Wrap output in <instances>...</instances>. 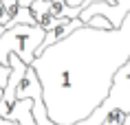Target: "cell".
<instances>
[{"label":"cell","mask_w":130,"mask_h":125,"mask_svg":"<svg viewBox=\"0 0 130 125\" xmlns=\"http://www.w3.org/2000/svg\"><path fill=\"white\" fill-rule=\"evenodd\" d=\"M130 59V13L121 27L82 24L33 59L51 121L75 125L108 97L112 77Z\"/></svg>","instance_id":"6da1fadb"},{"label":"cell","mask_w":130,"mask_h":125,"mask_svg":"<svg viewBox=\"0 0 130 125\" xmlns=\"http://www.w3.org/2000/svg\"><path fill=\"white\" fill-rule=\"evenodd\" d=\"M110 112H123V114H130V59L115 72L108 97L104 99V101L97 105L86 118H82V121L102 125L104 118L108 116Z\"/></svg>","instance_id":"7a4b0ae2"},{"label":"cell","mask_w":130,"mask_h":125,"mask_svg":"<svg viewBox=\"0 0 130 125\" xmlns=\"http://www.w3.org/2000/svg\"><path fill=\"white\" fill-rule=\"evenodd\" d=\"M15 24H38V20H35L31 7H20V5H18L15 13L11 15V20H9V29L15 27ZM9 29H7V31H9Z\"/></svg>","instance_id":"3957f363"},{"label":"cell","mask_w":130,"mask_h":125,"mask_svg":"<svg viewBox=\"0 0 130 125\" xmlns=\"http://www.w3.org/2000/svg\"><path fill=\"white\" fill-rule=\"evenodd\" d=\"M31 11H33L38 24H46L53 18V13H51V2H46V0H33L31 2Z\"/></svg>","instance_id":"277c9868"},{"label":"cell","mask_w":130,"mask_h":125,"mask_svg":"<svg viewBox=\"0 0 130 125\" xmlns=\"http://www.w3.org/2000/svg\"><path fill=\"white\" fill-rule=\"evenodd\" d=\"M86 24H88V27H95V29H112L110 20H108V18H104V15H93Z\"/></svg>","instance_id":"5b68a950"},{"label":"cell","mask_w":130,"mask_h":125,"mask_svg":"<svg viewBox=\"0 0 130 125\" xmlns=\"http://www.w3.org/2000/svg\"><path fill=\"white\" fill-rule=\"evenodd\" d=\"M123 118H126V114H123V112H110L108 116L104 118L102 125H123Z\"/></svg>","instance_id":"8992f818"},{"label":"cell","mask_w":130,"mask_h":125,"mask_svg":"<svg viewBox=\"0 0 130 125\" xmlns=\"http://www.w3.org/2000/svg\"><path fill=\"white\" fill-rule=\"evenodd\" d=\"M9 20H11V11L5 7V2L0 0V27L9 29Z\"/></svg>","instance_id":"52a82bcc"},{"label":"cell","mask_w":130,"mask_h":125,"mask_svg":"<svg viewBox=\"0 0 130 125\" xmlns=\"http://www.w3.org/2000/svg\"><path fill=\"white\" fill-rule=\"evenodd\" d=\"M9 75H11V66H5V64L0 62V88H2V90H5V88H7Z\"/></svg>","instance_id":"ba28073f"},{"label":"cell","mask_w":130,"mask_h":125,"mask_svg":"<svg viewBox=\"0 0 130 125\" xmlns=\"http://www.w3.org/2000/svg\"><path fill=\"white\" fill-rule=\"evenodd\" d=\"M64 2H66L69 7H77V9H82V11L88 7V2H86V0H64Z\"/></svg>","instance_id":"9c48e42d"},{"label":"cell","mask_w":130,"mask_h":125,"mask_svg":"<svg viewBox=\"0 0 130 125\" xmlns=\"http://www.w3.org/2000/svg\"><path fill=\"white\" fill-rule=\"evenodd\" d=\"M31 2H33V0H18L20 7H31Z\"/></svg>","instance_id":"30bf717a"},{"label":"cell","mask_w":130,"mask_h":125,"mask_svg":"<svg viewBox=\"0 0 130 125\" xmlns=\"http://www.w3.org/2000/svg\"><path fill=\"white\" fill-rule=\"evenodd\" d=\"M0 125H11V121H9V118H2V116H0Z\"/></svg>","instance_id":"8fae6325"},{"label":"cell","mask_w":130,"mask_h":125,"mask_svg":"<svg viewBox=\"0 0 130 125\" xmlns=\"http://www.w3.org/2000/svg\"><path fill=\"white\" fill-rule=\"evenodd\" d=\"M0 101H2V88H0Z\"/></svg>","instance_id":"7c38bea8"}]
</instances>
